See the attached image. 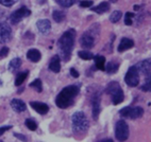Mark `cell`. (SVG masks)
Wrapping results in <instances>:
<instances>
[{
  "label": "cell",
  "mask_w": 151,
  "mask_h": 142,
  "mask_svg": "<svg viewBox=\"0 0 151 142\" xmlns=\"http://www.w3.org/2000/svg\"><path fill=\"white\" fill-rule=\"evenodd\" d=\"M75 39L76 31L73 29H69L66 32L63 33L62 36L60 37L59 41H58L60 54H61L62 61H64V62L69 61L70 56H71V51H73V45H75Z\"/></svg>",
  "instance_id": "obj_1"
},
{
  "label": "cell",
  "mask_w": 151,
  "mask_h": 142,
  "mask_svg": "<svg viewBox=\"0 0 151 142\" xmlns=\"http://www.w3.org/2000/svg\"><path fill=\"white\" fill-rule=\"evenodd\" d=\"M79 89L78 86L76 85H70L65 87L59 94H58L57 99H55V104L59 108H62V109H66L69 106L75 103L76 97L79 94Z\"/></svg>",
  "instance_id": "obj_2"
},
{
  "label": "cell",
  "mask_w": 151,
  "mask_h": 142,
  "mask_svg": "<svg viewBox=\"0 0 151 142\" xmlns=\"http://www.w3.org/2000/svg\"><path fill=\"white\" fill-rule=\"evenodd\" d=\"M71 125H73V131L75 135L82 136L86 133L88 128V121L85 113L82 111L75 113L71 117Z\"/></svg>",
  "instance_id": "obj_3"
},
{
  "label": "cell",
  "mask_w": 151,
  "mask_h": 142,
  "mask_svg": "<svg viewBox=\"0 0 151 142\" xmlns=\"http://www.w3.org/2000/svg\"><path fill=\"white\" fill-rule=\"evenodd\" d=\"M105 93L110 94L112 97V102L114 105H117L122 103L124 100V91L122 90L120 86L117 82H111L105 87Z\"/></svg>",
  "instance_id": "obj_4"
},
{
  "label": "cell",
  "mask_w": 151,
  "mask_h": 142,
  "mask_svg": "<svg viewBox=\"0 0 151 142\" xmlns=\"http://www.w3.org/2000/svg\"><path fill=\"white\" fill-rule=\"evenodd\" d=\"M119 115L124 117V118L127 119H132V120H135V119H138L140 117H143L144 115V109L139 106H127V107H124L122 109L119 110Z\"/></svg>",
  "instance_id": "obj_5"
},
{
  "label": "cell",
  "mask_w": 151,
  "mask_h": 142,
  "mask_svg": "<svg viewBox=\"0 0 151 142\" xmlns=\"http://www.w3.org/2000/svg\"><path fill=\"white\" fill-rule=\"evenodd\" d=\"M115 137L118 141H126L129 138V126L126 123V121H117L115 125Z\"/></svg>",
  "instance_id": "obj_6"
},
{
  "label": "cell",
  "mask_w": 151,
  "mask_h": 142,
  "mask_svg": "<svg viewBox=\"0 0 151 142\" xmlns=\"http://www.w3.org/2000/svg\"><path fill=\"white\" fill-rule=\"evenodd\" d=\"M124 82L130 87H135L139 83V72L136 66H132L128 70L127 74L124 76Z\"/></svg>",
  "instance_id": "obj_7"
},
{
  "label": "cell",
  "mask_w": 151,
  "mask_h": 142,
  "mask_svg": "<svg viewBox=\"0 0 151 142\" xmlns=\"http://www.w3.org/2000/svg\"><path fill=\"white\" fill-rule=\"evenodd\" d=\"M80 45L81 47H83L84 49H92L95 45V31L93 30V28L85 32L80 38Z\"/></svg>",
  "instance_id": "obj_8"
},
{
  "label": "cell",
  "mask_w": 151,
  "mask_h": 142,
  "mask_svg": "<svg viewBox=\"0 0 151 142\" xmlns=\"http://www.w3.org/2000/svg\"><path fill=\"white\" fill-rule=\"evenodd\" d=\"M30 14H31L30 10H28L26 6H22V8L16 10V11L13 12V13L10 15V21H11L13 24H18V22L22 21V18L29 16Z\"/></svg>",
  "instance_id": "obj_9"
},
{
  "label": "cell",
  "mask_w": 151,
  "mask_h": 142,
  "mask_svg": "<svg viewBox=\"0 0 151 142\" xmlns=\"http://www.w3.org/2000/svg\"><path fill=\"white\" fill-rule=\"evenodd\" d=\"M12 37L11 27L6 22H0V44H6Z\"/></svg>",
  "instance_id": "obj_10"
},
{
  "label": "cell",
  "mask_w": 151,
  "mask_h": 142,
  "mask_svg": "<svg viewBox=\"0 0 151 142\" xmlns=\"http://www.w3.org/2000/svg\"><path fill=\"white\" fill-rule=\"evenodd\" d=\"M92 105H93V118L97 120L100 113V93H94L92 97Z\"/></svg>",
  "instance_id": "obj_11"
},
{
  "label": "cell",
  "mask_w": 151,
  "mask_h": 142,
  "mask_svg": "<svg viewBox=\"0 0 151 142\" xmlns=\"http://www.w3.org/2000/svg\"><path fill=\"white\" fill-rule=\"evenodd\" d=\"M36 27H37L40 33H42L43 35H47L50 32V29H51V24L48 19H40L37 22H36Z\"/></svg>",
  "instance_id": "obj_12"
},
{
  "label": "cell",
  "mask_w": 151,
  "mask_h": 142,
  "mask_svg": "<svg viewBox=\"0 0 151 142\" xmlns=\"http://www.w3.org/2000/svg\"><path fill=\"white\" fill-rule=\"evenodd\" d=\"M30 106L35 110L37 111L40 115H46L49 111V107L48 105L45 104V103L42 102H30Z\"/></svg>",
  "instance_id": "obj_13"
},
{
  "label": "cell",
  "mask_w": 151,
  "mask_h": 142,
  "mask_svg": "<svg viewBox=\"0 0 151 142\" xmlns=\"http://www.w3.org/2000/svg\"><path fill=\"white\" fill-rule=\"evenodd\" d=\"M136 67L140 73H143L145 75L149 74V73H151V59H145L138 65H136Z\"/></svg>",
  "instance_id": "obj_14"
},
{
  "label": "cell",
  "mask_w": 151,
  "mask_h": 142,
  "mask_svg": "<svg viewBox=\"0 0 151 142\" xmlns=\"http://www.w3.org/2000/svg\"><path fill=\"white\" fill-rule=\"evenodd\" d=\"M133 47H134V41L132 39H130V38L124 37L120 40V44L118 46V52H124L126 50L133 48Z\"/></svg>",
  "instance_id": "obj_15"
},
{
  "label": "cell",
  "mask_w": 151,
  "mask_h": 142,
  "mask_svg": "<svg viewBox=\"0 0 151 142\" xmlns=\"http://www.w3.org/2000/svg\"><path fill=\"white\" fill-rule=\"evenodd\" d=\"M11 106L16 113H22L27 109V105L24 104V101L19 99H13L11 101Z\"/></svg>",
  "instance_id": "obj_16"
},
{
  "label": "cell",
  "mask_w": 151,
  "mask_h": 142,
  "mask_svg": "<svg viewBox=\"0 0 151 142\" xmlns=\"http://www.w3.org/2000/svg\"><path fill=\"white\" fill-rule=\"evenodd\" d=\"M49 69L51 70L52 72H60V70H61V59H60L59 55H54L51 59L50 64H49Z\"/></svg>",
  "instance_id": "obj_17"
},
{
  "label": "cell",
  "mask_w": 151,
  "mask_h": 142,
  "mask_svg": "<svg viewBox=\"0 0 151 142\" xmlns=\"http://www.w3.org/2000/svg\"><path fill=\"white\" fill-rule=\"evenodd\" d=\"M41 52L38 51L37 49H30L29 51L27 52V59L33 63H37L41 59Z\"/></svg>",
  "instance_id": "obj_18"
},
{
  "label": "cell",
  "mask_w": 151,
  "mask_h": 142,
  "mask_svg": "<svg viewBox=\"0 0 151 142\" xmlns=\"http://www.w3.org/2000/svg\"><path fill=\"white\" fill-rule=\"evenodd\" d=\"M118 68H119V64L115 61H111L106 64L105 66V71L110 74H113V73H116L118 71Z\"/></svg>",
  "instance_id": "obj_19"
},
{
  "label": "cell",
  "mask_w": 151,
  "mask_h": 142,
  "mask_svg": "<svg viewBox=\"0 0 151 142\" xmlns=\"http://www.w3.org/2000/svg\"><path fill=\"white\" fill-rule=\"evenodd\" d=\"M20 66H22V59L16 57V59H13L10 62V64H9V70L12 71V72H16Z\"/></svg>",
  "instance_id": "obj_20"
},
{
  "label": "cell",
  "mask_w": 151,
  "mask_h": 142,
  "mask_svg": "<svg viewBox=\"0 0 151 142\" xmlns=\"http://www.w3.org/2000/svg\"><path fill=\"white\" fill-rule=\"evenodd\" d=\"M110 10V3L109 2H101L99 6H95L93 8V11L96 12L98 14H102V13H105V12H108Z\"/></svg>",
  "instance_id": "obj_21"
},
{
  "label": "cell",
  "mask_w": 151,
  "mask_h": 142,
  "mask_svg": "<svg viewBox=\"0 0 151 142\" xmlns=\"http://www.w3.org/2000/svg\"><path fill=\"white\" fill-rule=\"evenodd\" d=\"M95 59V65L96 67L99 70H102L104 71L105 70V57L102 56V55H97V56L94 57Z\"/></svg>",
  "instance_id": "obj_22"
},
{
  "label": "cell",
  "mask_w": 151,
  "mask_h": 142,
  "mask_svg": "<svg viewBox=\"0 0 151 142\" xmlns=\"http://www.w3.org/2000/svg\"><path fill=\"white\" fill-rule=\"evenodd\" d=\"M52 18L55 22H62L66 18V15H65L64 12L59 11V10H55V11L52 12Z\"/></svg>",
  "instance_id": "obj_23"
},
{
  "label": "cell",
  "mask_w": 151,
  "mask_h": 142,
  "mask_svg": "<svg viewBox=\"0 0 151 142\" xmlns=\"http://www.w3.org/2000/svg\"><path fill=\"white\" fill-rule=\"evenodd\" d=\"M29 75V71L26 70L24 72H20L18 75L16 76V80H15V85L16 86H20L22 83L24 82V80L27 78V76Z\"/></svg>",
  "instance_id": "obj_24"
},
{
  "label": "cell",
  "mask_w": 151,
  "mask_h": 142,
  "mask_svg": "<svg viewBox=\"0 0 151 142\" xmlns=\"http://www.w3.org/2000/svg\"><path fill=\"white\" fill-rule=\"evenodd\" d=\"M140 89H142L143 91H145V92H149V91H151V73L147 74L145 83H144V85H142Z\"/></svg>",
  "instance_id": "obj_25"
},
{
  "label": "cell",
  "mask_w": 151,
  "mask_h": 142,
  "mask_svg": "<svg viewBox=\"0 0 151 142\" xmlns=\"http://www.w3.org/2000/svg\"><path fill=\"white\" fill-rule=\"evenodd\" d=\"M30 87L34 88L37 92H42L43 91V85H42V81L40 78H36L35 81H33L32 83L30 84Z\"/></svg>",
  "instance_id": "obj_26"
},
{
  "label": "cell",
  "mask_w": 151,
  "mask_h": 142,
  "mask_svg": "<svg viewBox=\"0 0 151 142\" xmlns=\"http://www.w3.org/2000/svg\"><path fill=\"white\" fill-rule=\"evenodd\" d=\"M122 16V13L120 11L113 12V13L111 14V16H110V21L113 22V24H116L118 20H120Z\"/></svg>",
  "instance_id": "obj_27"
},
{
  "label": "cell",
  "mask_w": 151,
  "mask_h": 142,
  "mask_svg": "<svg viewBox=\"0 0 151 142\" xmlns=\"http://www.w3.org/2000/svg\"><path fill=\"white\" fill-rule=\"evenodd\" d=\"M78 55H79V57H81L82 59H85V61L94 59V54H93L92 52L87 51V50L86 51H79Z\"/></svg>",
  "instance_id": "obj_28"
},
{
  "label": "cell",
  "mask_w": 151,
  "mask_h": 142,
  "mask_svg": "<svg viewBox=\"0 0 151 142\" xmlns=\"http://www.w3.org/2000/svg\"><path fill=\"white\" fill-rule=\"evenodd\" d=\"M55 1L63 8H70L75 3V0H55Z\"/></svg>",
  "instance_id": "obj_29"
},
{
  "label": "cell",
  "mask_w": 151,
  "mask_h": 142,
  "mask_svg": "<svg viewBox=\"0 0 151 142\" xmlns=\"http://www.w3.org/2000/svg\"><path fill=\"white\" fill-rule=\"evenodd\" d=\"M24 124H26V126H27L30 131H35V129L37 128V124H36V122H35L34 120H32V119H27L26 122H24Z\"/></svg>",
  "instance_id": "obj_30"
},
{
  "label": "cell",
  "mask_w": 151,
  "mask_h": 142,
  "mask_svg": "<svg viewBox=\"0 0 151 142\" xmlns=\"http://www.w3.org/2000/svg\"><path fill=\"white\" fill-rule=\"evenodd\" d=\"M17 1L18 0H0V4L3 6H6V8H10V6H14Z\"/></svg>",
  "instance_id": "obj_31"
},
{
  "label": "cell",
  "mask_w": 151,
  "mask_h": 142,
  "mask_svg": "<svg viewBox=\"0 0 151 142\" xmlns=\"http://www.w3.org/2000/svg\"><path fill=\"white\" fill-rule=\"evenodd\" d=\"M93 1L92 0H82L79 2V6H82V8H91L93 6Z\"/></svg>",
  "instance_id": "obj_32"
},
{
  "label": "cell",
  "mask_w": 151,
  "mask_h": 142,
  "mask_svg": "<svg viewBox=\"0 0 151 142\" xmlns=\"http://www.w3.org/2000/svg\"><path fill=\"white\" fill-rule=\"evenodd\" d=\"M9 54V48L8 47H2V49L0 50V57H6Z\"/></svg>",
  "instance_id": "obj_33"
},
{
  "label": "cell",
  "mask_w": 151,
  "mask_h": 142,
  "mask_svg": "<svg viewBox=\"0 0 151 142\" xmlns=\"http://www.w3.org/2000/svg\"><path fill=\"white\" fill-rule=\"evenodd\" d=\"M69 71H70V74L73 75V78H79V72L75 69V68H71V69H70Z\"/></svg>",
  "instance_id": "obj_34"
},
{
  "label": "cell",
  "mask_w": 151,
  "mask_h": 142,
  "mask_svg": "<svg viewBox=\"0 0 151 142\" xmlns=\"http://www.w3.org/2000/svg\"><path fill=\"white\" fill-rule=\"evenodd\" d=\"M9 129H11V126H3V127H0V136L2 134H4Z\"/></svg>",
  "instance_id": "obj_35"
},
{
  "label": "cell",
  "mask_w": 151,
  "mask_h": 142,
  "mask_svg": "<svg viewBox=\"0 0 151 142\" xmlns=\"http://www.w3.org/2000/svg\"><path fill=\"white\" fill-rule=\"evenodd\" d=\"M124 24H127V26H131V24H132V18L126 16V18H124Z\"/></svg>",
  "instance_id": "obj_36"
},
{
  "label": "cell",
  "mask_w": 151,
  "mask_h": 142,
  "mask_svg": "<svg viewBox=\"0 0 151 142\" xmlns=\"http://www.w3.org/2000/svg\"><path fill=\"white\" fill-rule=\"evenodd\" d=\"M15 137H17V138H20V140H22V141H26V140H27V138H26L24 136H22V135L15 134Z\"/></svg>",
  "instance_id": "obj_37"
},
{
  "label": "cell",
  "mask_w": 151,
  "mask_h": 142,
  "mask_svg": "<svg viewBox=\"0 0 151 142\" xmlns=\"http://www.w3.org/2000/svg\"><path fill=\"white\" fill-rule=\"evenodd\" d=\"M126 16H127V17H131V18H133V17H134V14H133V13H130V12H128V13L126 14Z\"/></svg>",
  "instance_id": "obj_38"
},
{
  "label": "cell",
  "mask_w": 151,
  "mask_h": 142,
  "mask_svg": "<svg viewBox=\"0 0 151 142\" xmlns=\"http://www.w3.org/2000/svg\"><path fill=\"white\" fill-rule=\"evenodd\" d=\"M100 141H101V142H104V141H108V142H112V141H113V140H112V139H104V140H100Z\"/></svg>",
  "instance_id": "obj_39"
},
{
  "label": "cell",
  "mask_w": 151,
  "mask_h": 142,
  "mask_svg": "<svg viewBox=\"0 0 151 142\" xmlns=\"http://www.w3.org/2000/svg\"><path fill=\"white\" fill-rule=\"evenodd\" d=\"M134 10L135 11H138L139 10V6H134Z\"/></svg>",
  "instance_id": "obj_40"
},
{
  "label": "cell",
  "mask_w": 151,
  "mask_h": 142,
  "mask_svg": "<svg viewBox=\"0 0 151 142\" xmlns=\"http://www.w3.org/2000/svg\"><path fill=\"white\" fill-rule=\"evenodd\" d=\"M111 2H113V3H115V2H117V0H110Z\"/></svg>",
  "instance_id": "obj_41"
},
{
  "label": "cell",
  "mask_w": 151,
  "mask_h": 142,
  "mask_svg": "<svg viewBox=\"0 0 151 142\" xmlns=\"http://www.w3.org/2000/svg\"><path fill=\"white\" fill-rule=\"evenodd\" d=\"M0 84H1V83H0Z\"/></svg>",
  "instance_id": "obj_42"
}]
</instances>
